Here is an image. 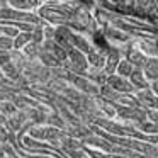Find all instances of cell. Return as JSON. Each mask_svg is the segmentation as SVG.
<instances>
[{
	"instance_id": "obj_9",
	"label": "cell",
	"mask_w": 158,
	"mask_h": 158,
	"mask_svg": "<svg viewBox=\"0 0 158 158\" xmlns=\"http://www.w3.org/2000/svg\"><path fill=\"white\" fill-rule=\"evenodd\" d=\"M83 141H85L87 144H90V146H97L99 150L107 151V153H110V150H112V144L107 143V141H104V139H100V138H97V136H89Z\"/></svg>"
},
{
	"instance_id": "obj_15",
	"label": "cell",
	"mask_w": 158,
	"mask_h": 158,
	"mask_svg": "<svg viewBox=\"0 0 158 158\" xmlns=\"http://www.w3.org/2000/svg\"><path fill=\"white\" fill-rule=\"evenodd\" d=\"M136 126L139 127L141 131H144V133H150V134H155L156 133V123H153V121H141V123H136Z\"/></svg>"
},
{
	"instance_id": "obj_14",
	"label": "cell",
	"mask_w": 158,
	"mask_h": 158,
	"mask_svg": "<svg viewBox=\"0 0 158 158\" xmlns=\"http://www.w3.org/2000/svg\"><path fill=\"white\" fill-rule=\"evenodd\" d=\"M14 112H17V107L14 106L12 100H0V114H4V116H12Z\"/></svg>"
},
{
	"instance_id": "obj_5",
	"label": "cell",
	"mask_w": 158,
	"mask_h": 158,
	"mask_svg": "<svg viewBox=\"0 0 158 158\" xmlns=\"http://www.w3.org/2000/svg\"><path fill=\"white\" fill-rule=\"evenodd\" d=\"M141 72H143L144 78L150 80V82L156 80V78H158V61H156V58H155V56L146 58L144 65L141 66Z\"/></svg>"
},
{
	"instance_id": "obj_22",
	"label": "cell",
	"mask_w": 158,
	"mask_h": 158,
	"mask_svg": "<svg viewBox=\"0 0 158 158\" xmlns=\"http://www.w3.org/2000/svg\"><path fill=\"white\" fill-rule=\"evenodd\" d=\"M51 2H53V0H51Z\"/></svg>"
},
{
	"instance_id": "obj_17",
	"label": "cell",
	"mask_w": 158,
	"mask_h": 158,
	"mask_svg": "<svg viewBox=\"0 0 158 158\" xmlns=\"http://www.w3.org/2000/svg\"><path fill=\"white\" fill-rule=\"evenodd\" d=\"M14 49V41L10 36H0V51H10Z\"/></svg>"
},
{
	"instance_id": "obj_8",
	"label": "cell",
	"mask_w": 158,
	"mask_h": 158,
	"mask_svg": "<svg viewBox=\"0 0 158 158\" xmlns=\"http://www.w3.org/2000/svg\"><path fill=\"white\" fill-rule=\"evenodd\" d=\"M38 58L43 61V65H44V66H49V68H56V66H61V61H60V60L56 58L55 55H53V53L46 51V49H43V48H41V51H39Z\"/></svg>"
},
{
	"instance_id": "obj_10",
	"label": "cell",
	"mask_w": 158,
	"mask_h": 158,
	"mask_svg": "<svg viewBox=\"0 0 158 158\" xmlns=\"http://www.w3.org/2000/svg\"><path fill=\"white\" fill-rule=\"evenodd\" d=\"M133 70H134V66L131 65L127 60H119V63H117V66H116V73L121 77H124V78H127Z\"/></svg>"
},
{
	"instance_id": "obj_4",
	"label": "cell",
	"mask_w": 158,
	"mask_h": 158,
	"mask_svg": "<svg viewBox=\"0 0 158 158\" xmlns=\"http://www.w3.org/2000/svg\"><path fill=\"white\" fill-rule=\"evenodd\" d=\"M104 60H106V55H104V53L100 51L99 48H95V46H90L89 53H87V63H89L92 68L100 70V68L104 66Z\"/></svg>"
},
{
	"instance_id": "obj_11",
	"label": "cell",
	"mask_w": 158,
	"mask_h": 158,
	"mask_svg": "<svg viewBox=\"0 0 158 158\" xmlns=\"http://www.w3.org/2000/svg\"><path fill=\"white\" fill-rule=\"evenodd\" d=\"M46 123H48L49 126H53V127H58V129H63V127L66 126L65 121H63V117L60 116L58 112L48 114V116H46Z\"/></svg>"
},
{
	"instance_id": "obj_2",
	"label": "cell",
	"mask_w": 158,
	"mask_h": 158,
	"mask_svg": "<svg viewBox=\"0 0 158 158\" xmlns=\"http://www.w3.org/2000/svg\"><path fill=\"white\" fill-rule=\"evenodd\" d=\"M106 85H109L112 90L119 94H129V92H134V87L131 85V82L124 77L117 75V73H110V75L106 77Z\"/></svg>"
},
{
	"instance_id": "obj_12",
	"label": "cell",
	"mask_w": 158,
	"mask_h": 158,
	"mask_svg": "<svg viewBox=\"0 0 158 158\" xmlns=\"http://www.w3.org/2000/svg\"><path fill=\"white\" fill-rule=\"evenodd\" d=\"M12 41H14V49H22L29 41H31V32H22V34L19 32Z\"/></svg>"
},
{
	"instance_id": "obj_6",
	"label": "cell",
	"mask_w": 158,
	"mask_h": 158,
	"mask_svg": "<svg viewBox=\"0 0 158 158\" xmlns=\"http://www.w3.org/2000/svg\"><path fill=\"white\" fill-rule=\"evenodd\" d=\"M131 82V85L134 87L136 90H141V89H148V80L144 78L143 72H141V68H134L133 72H131V75L127 77Z\"/></svg>"
},
{
	"instance_id": "obj_21",
	"label": "cell",
	"mask_w": 158,
	"mask_h": 158,
	"mask_svg": "<svg viewBox=\"0 0 158 158\" xmlns=\"http://www.w3.org/2000/svg\"><path fill=\"white\" fill-rule=\"evenodd\" d=\"M36 158H49V156H36Z\"/></svg>"
},
{
	"instance_id": "obj_3",
	"label": "cell",
	"mask_w": 158,
	"mask_h": 158,
	"mask_svg": "<svg viewBox=\"0 0 158 158\" xmlns=\"http://www.w3.org/2000/svg\"><path fill=\"white\" fill-rule=\"evenodd\" d=\"M119 60H121L119 49H116V48H112V46H110V48L107 49L106 60H104V66H102L104 73H106V75H110V73L116 72V66H117V63H119Z\"/></svg>"
},
{
	"instance_id": "obj_16",
	"label": "cell",
	"mask_w": 158,
	"mask_h": 158,
	"mask_svg": "<svg viewBox=\"0 0 158 158\" xmlns=\"http://www.w3.org/2000/svg\"><path fill=\"white\" fill-rule=\"evenodd\" d=\"M139 49L143 51V55H151V56H156V46H155V41L151 39V43H146V41H143L141 43V46H139Z\"/></svg>"
},
{
	"instance_id": "obj_19",
	"label": "cell",
	"mask_w": 158,
	"mask_h": 158,
	"mask_svg": "<svg viewBox=\"0 0 158 158\" xmlns=\"http://www.w3.org/2000/svg\"><path fill=\"white\" fill-rule=\"evenodd\" d=\"M43 39H44V34H43V27H32V32H31V41L39 43V44H41Z\"/></svg>"
},
{
	"instance_id": "obj_20",
	"label": "cell",
	"mask_w": 158,
	"mask_h": 158,
	"mask_svg": "<svg viewBox=\"0 0 158 158\" xmlns=\"http://www.w3.org/2000/svg\"><path fill=\"white\" fill-rule=\"evenodd\" d=\"M4 155H5V151H4V148H2V146H0V158H2V156H4Z\"/></svg>"
},
{
	"instance_id": "obj_7",
	"label": "cell",
	"mask_w": 158,
	"mask_h": 158,
	"mask_svg": "<svg viewBox=\"0 0 158 158\" xmlns=\"http://www.w3.org/2000/svg\"><path fill=\"white\" fill-rule=\"evenodd\" d=\"M68 39H70V44H72L73 48H78V51H82V53H89V49H90V43L87 41V39L83 38L82 34H77V32H70V34H68Z\"/></svg>"
},
{
	"instance_id": "obj_18",
	"label": "cell",
	"mask_w": 158,
	"mask_h": 158,
	"mask_svg": "<svg viewBox=\"0 0 158 158\" xmlns=\"http://www.w3.org/2000/svg\"><path fill=\"white\" fill-rule=\"evenodd\" d=\"M7 141H12V143H14V134L2 124V126H0V143L4 144V143H7Z\"/></svg>"
},
{
	"instance_id": "obj_13",
	"label": "cell",
	"mask_w": 158,
	"mask_h": 158,
	"mask_svg": "<svg viewBox=\"0 0 158 158\" xmlns=\"http://www.w3.org/2000/svg\"><path fill=\"white\" fill-rule=\"evenodd\" d=\"M22 49H24V53L29 56V58L36 60V56H38L39 51H41V44H39V43H34V41H29Z\"/></svg>"
},
{
	"instance_id": "obj_1",
	"label": "cell",
	"mask_w": 158,
	"mask_h": 158,
	"mask_svg": "<svg viewBox=\"0 0 158 158\" xmlns=\"http://www.w3.org/2000/svg\"><path fill=\"white\" fill-rule=\"evenodd\" d=\"M29 134H31L32 138H36V139L51 141L53 144H58L60 141L65 138V133H63L61 129L53 127V126H44V127H43V126H34V127H31Z\"/></svg>"
}]
</instances>
